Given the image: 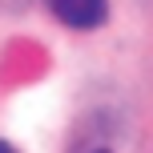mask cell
<instances>
[{
    "instance_id": "cell-1",
    "label": "cell",
    "mask_w": 153,
    "mask_h": 153,
    "mask_svg": "<svg viewBox=\"0 0 153 153\" xmlns=\"http://www.w3.org/2000/svg\"><path fill=\"white\" fill-rule=\"evenodd\" d=\"M48 8L65 28H76V32L101 28L109 16V0H48Z\"/></svg>"
},
{
    "instance_id": "cell-3",
    "label": "cell",
    "mask_w": 153,
    "mask_h": 153,
    "mask_svg": "<svg viewBox=\"0 0 153 153\" xmlns=\"http://www.w3.org/2000/svg\"><path fill=\"white\" fill-rule=\"evenodd\" d=\"M97 153H109V149H97Z\"/></svg>"
},
{
    "instance_id": "cell-2",
    "label": "cell",
    "mask_w": 153,
    "mask_h": 153,
    "mask_svg": "<svg viewBox=\"0 0 153 153\" xmlns=\"http://www.w3.org/2000/svg\"><path fill=\"white\" fill-rule=\"evenodd\" d=\"M0 153H16V145H8V141L0 137Z\"/></svg>"
}]
</instances>
